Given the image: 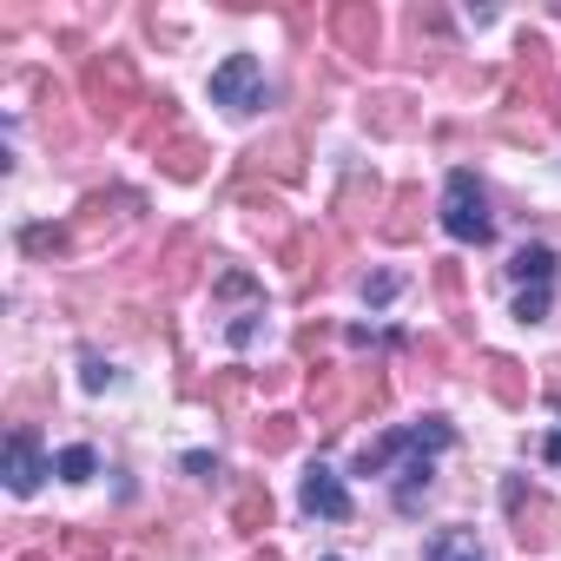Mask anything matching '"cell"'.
<instances>
[{
  "instance_id": "1",
  "label": "cell",
  "mask_w": 561,
  "mask_h": 561,
  "mask_svg": "<svg viewBox=\"0 0 561 561\" xmlns=\"http://www.w3.org/2000/svg\"><path fill=\"white\" fill-rule=\"evenodd\" d=\"M80 100H87V113H93L100 126H119V133H133V119L152 106V100H146V80H139V67H133V54H93L87 73H80Z\"/></svg>"
},
{
  "instance_id": "2",
  "label": "cell",
  "mask_w": 561,
  "mask_h": 561,
  "mask_svg": "<svg viewBox=\"0 0 561 561\" xmlns=\"http://www.w3.org/2000/svg\"><path fill=\"white\" fill-rule=\"evenodd\" d=\"M502 508H508V535H515L522 554H541V548L561 541V502H548L535 482L508 476V482H502Z\"/></svg>"
},
{
  "instance_id": "3",
  "label": "cell",
  "mask_w": 561,
  "mask_h": 561,
  "mask_svg": "<svg viewBox=\"0 0 561 561\" xmlns=\"http://www.w3.org/2000/svg\"><path fill=\"white\" fill-rule=\"evenodd\" d=\"M449 443H456V423H449V416L403 423V430H390V436H377V443H364V449H357V476H383L397 456H443Z\"/></svg>"
},
{
  "instance_id": "4",
  "label": "cell",
  "mask_w": 561,
  "mask_h": 561,
  "mask_svg": "<svg viewBox=\"0 0 561 561\" xmlns=\"http://www.w3.org/2000/svg\"><path fill=\"white\" fill-rule=\"evenodd\" d=\"M443 231L456 238V244H489L495 238V218H489V192L476 185V172H449V185H443Z\"/></svg>"
},
{
  "instance_id": "5",
  "label": "cell",
  "mask_w": 561,
  "mask_h": 561,
  "mask_svg": "<svg viewBox=\"0 0 561 561\" xmlns=\"http://www.w3.org/2000/svg\"><path fill=\"white\" fill-rule=\"evenodd\" d=\"M522 100H535L548 119L561 113V80H554V47L541 41V34H522L515 41V106Z\"/></svg>"
},
{
  "instance_id": "6",
  "label": "cell",
  "mask_w": 561,
  "mask_h": 561,
  "mask_svg": "<svg viewBox=\"0 0 561 561\" xmlns=\"http://www.w3.org/2000/svg\"><path fill=\"white\" fill-rule=\"evenodd\" d=\"M324 27H331L344 60H377V47H383V14L370 8V0H337V8L324 14Z\"/></svg>"
},
{
  "instance_id": "7",
  "label": "cell",
  "mask_w": 561,
  "mask_h": 561,
  "mask_svg": "<svg viewBox=\"0 0 561 561\" xmlns=\"http://www.w3.org/2000/svg\"><path fill=\"white\" fill-rule=\"evenodd\" d=\"M211 106H225V113H257L264 106V67L251 60V54H231L218 73H211Z\"/></svg>"
},
{
  "instance_id": "8",
  "label": "cell",
  "mask_w": 561,
  "mask_h": 561,
  "mask_svg": "<svg viewBox=\"0 0 561 561\" xmlns=\"http://www.w3.org/2000/svg\"><path fill=\"white\" fill-rule=\"evenodd\" d=\"M277 257H285V264H291V291H298V298H305L311 285H324V277H331V264H324V257H331V238H324L318 225H305V231H291L285 244H277Z\"/></svg>"
},
{
  "instance_id": "9",
  "label": "cell",
  "mask_w": 561,
  "mask_h": 561,
  "mask_svg": "<svg viewBox=\"0 0 561 561\" xmlns=\"http://www.w3.org/2000/svg\"><path fill=\"white\" fill-rule=\"evenodd\" d=\"M146 211V198L139 192H87V205H80V218H73V238H100V231H119L126 218H139Z\"/></svg>"
},
{
  "instance_id": "10",
  "label": "cell",
  "mask_w": 561,
  "mask_h": 561,
  "mask_svg": "<svg viewBox=\"0 0 561 561\" xmlns=\"http://www.w3.org/2000/svg\"><path fill=\"white\" fill-rule=\"evenodd\" d=\"M244 165H251V172H271L277 185H298V179H305V133H271L264 146L244 152Z\"/></svg>"
},
{
  "instance_id": "11",
  "label": "cell",
  "mask_w": 561,
  "mask_h": 561,
  "mask_svg": "<svg viewBox=\"0 0 561 561\" xmlns=\"http://www.w3.org/2000/svg\"><path fill=\"white\" fill-rule=\"evenodd\" d=\"M8 489L14 495H34L41 489V476H47V456H41V436H34V423H14L8 430Z\"/></svg>"
},
{
  "instance_id": "12",
  "label": "cell",
  "mask_w": 561,
  "mask_h": 561,
  "mask_svg": "<svg viewBox=\"0 0 561 561\" xmlns=\"http://www.w3.org/2000/svg\"><path fill=\"white\" fill-rule=\"evenodd\" d=\"M305 397H311V416H318L324 436H337V430L351 423V397H344V370H337V364H318Z\"/></svg>"
},
{
  "instance_id": "13",
  "label": "cell",
  "mask_w": 561,
  "mask_h": 561,
  "mask_svg": "<svg viewBox=\"0 0 561 561\" xmlns=\"http://www.w3.org/2000/svg\"><path fill=\"white\" fill-rule=\"evenodd\" d=\"M416 119H423V106L410 100V93H370L364 100V126L377 133V139H403V133H416Z\"/></svg>"
},
{
  "instance_id": "14",
  "label": "cell",
  "mask_w": 561,
  "mask_h": 561,
  "mask_svg": "<svg viewBox=\"0 0 561 561\" xmlns=\"http://www.w3.org/2000/svg\"><path fill=\"white\" fill-rule=\"evenodd\" d=\"M298 502H305V515H324V522H351V489L324 469V462H311L305 469V489H298Z\"/></svg>"
},
{
  "instance_id": "15",
  "label": "cell",
  "mask_w": 561,
  "mask_h": 561,
  "mask_svg": "<svg viewBox=\"0 0 561 561\" xmlns=\"http://www.w3.org/2000/svg\"><path fill=\"white\" fill-rule=\"evenodd\" d=\"M383 244H416L423 238V185H397L390 192V218H377Z\"/></svg>"
},
{
  "instance_id": "16",
  "label": "cell",
  "mask_w": 561,
  "mask_h": 561,
  "mask_svg": "<svg viewBox=\"0 0 561 561\" xmlns=\"http://www.w3.org/2000/svg\"><path fill=\"white\" fill-rule=\"evenodd\" d=\"M179 133H185V119H179V100H165V93H159V100H152V106L133 119V146H146L152 159H159V152H165Z\"/></svg>"
},
{
  "instance_id": "17",
  "label": "cell",
  "mask_w": 561,
  "mask_h": 561,
  "mask_svg": "<svg viewBox=\"0 0 561 561\" xmlns=\"http://www.w3.org/2000/svg\"><path fill=\"white\" fill-rule=\"evenodd\" d=\"M165 291H185L192 277H198V264H205V238L198 231H172V244H165Z\"/></svg>"
},
{
  "instance_id": "18",
  "label": "cell",
  "mask_w": 561,
  "mask_h": 561,
  "mask_svg": "<svg viewBox=\"0 0 561 561\" xmlns=\"http://www.w3.org/2000/svg\"><path fill=\"white\" fill-rule=\"evenodd\" d=\"M244 443H251L257 456H285V449H298V416H291V410H271V416L244 423Z\"/></svg>"
},
{
  "instance_id": "19",
  "label": "cell",
  "mask_w": 561,
  "mask_h": 561,
  "mask_svg": "<svg viewBox=\"0 0 561 561\" xmlns=\"http://www.w3.org/2000/svg\"><path fill=\"white\" fill-rule=\"evenodd\" d=\"M383 205V185L377 179H364V172H351L344 179V192H337V225L344 231H357V225H370V211Z\"/></svg>"
},
{
  "instance_id": "20",
  "label": "cell",
  "mask_w": 561,
  "mask_h": 561,
  "mask_svg": "<svg viewBox=\"0 0 561 561\" xmlns=\"http://www.w3.org/2000/svg\"><path fill=\"white\" fill-rule=\"evenodd\" d=\"M271 515H277V502H271L264 482H244V489L231 495V528H238V535H264Z\"/></svg>"
},
{
  "instance_id": "21",
  "label": "cell",
  "mask_w": 561,
  "mask_h": 561,
  "mask_svg": "<svg viewBox=\"0 0 561 561\" xmlns=\"http://www.w3.org/2000/svg\"><path fill=\"white\" fill-rule=\"evenodd\" d=\"M508 277H515L522 291H554V251L548 244H522L508 257Z\"/></svg>"
},
{
  "instance_id": "22",
  "label": "cell",
  "mask_w": 561,
  "mask_h": 561,
  "mask_svg": "<svg viewBox=\"0 0 561 561\" xmlns=\"http://www.w3.org/2000/svg\"><path fill=\"white\" fill-rule=\"evenodd\" d=\"M482 370H489V390H495V403H508V410H522V403H528V370H522L515 357L489 351V357H482Z\"/></svg>"
},
{
  "instance_id": "23",
  "label": "cell",
  "mask_w": 561,
  "mask_h": 561,
  "mask_svg": "<svg viewBox=\"0 0 561 561\" xmlns=\"http://www.w3.org/2000/svg\"><path fill=\"white\" fill-rule=\"evenodd\" d=\"M205 159H211V152H205L192 133H179V139L159 152V172H165V179H205Z\"/></svg>"
},
{
  "instance_id": "24",
  "label": "cell",
  "mask_w": 561,
  "mask_h": 561,
  "mask_svg": "<svg viewBox=\"0 0 561 561\" xmlns=\"http://www.w3.org/2000/svg\"><path fill=\"white\" fill-rule=\"evenodd\" d=\"M244 390H251V370H211L205 403H211L218 416H238V410H244Z\"/></svg>"
},
{
  "instance_id": "25",
  "label": "cell",
  "mask_w": 561,
  "mask_h": 561,
  "mask_svg": "<svg viewBox=\"0 0 561 561\" xmlns=\"http://www.w3.org/2000/svg\"><path fill=\"white\" fill-rule=\"evenodd\" d=\"M423 561H482V541H476V528H443L423 541Z\"/></svg>"
},
{
  "instance_id": "26",
  "label": "cell",
  "mask_w": 561,
  "mask_h": 561,
  "mask_svg": "<svg viewBox=\"0 0 561 561\" xmlns=\"http://www.w3.org/2000/svg\"><path fill=\"white\" fill-rule=\"evenodd\" d=\"M80 238H73V225H27L21 231V251L27 257H60V251H73Z\"/></svg>"
},
{
  "instance_id": "27",
  "label": "cell",
  "mask_w": 561,
  "mask_h": 561,
  "mask_svg": "<svg viewBox=\"0 0 561 561\" xmlns=\"http://www.w3.org/2000/svg\"><path fill=\"white\" fill-rule=\"evenodd\" d=\"M390 403V377L383 370H357V390H351V416H377Z\"/></svg>"
},
{
  "instance_id": "28",
  "label": "cell",
  "mask_w": 561,
  "mask_h": 561,
  "mask_svg": "<svg viewBox=\"0 0 561 561\" xmlns=\"http://www.w3.org/2000/svg\"><path fill=\"white\" fill-rule=\"evenodd\" d=\"M423 495H430V456H410V462H403V482H397V508L416 515Z\"/></svg>"
},
{
  "instance_id": "29",
  "label": "cell",
  "mask_w": 561,
  "mask_h": 561,
  "mask_svg": "<svg viewBox=\"0 0 561 561\" xmlns=\"http://www.w3.org/2000/svg\"><path fill=\"white\" fill-rule=\"evenodd\" d=\"M60 548H67L73 561H106V554H113V541H106L100 528H67V535H60Z\"/></svg>"
},
{
  "instance_id": "30",
  "label": "cell",
  "mask_w": 561,
  "mask_h": 561,
  "mask_svg": "<svg viewBox=\"0 0 561 561\" xmlns=\"http://www.w3.org/2000/svg\"><path fill=\"white\" fill-rule=\"evenodd\" d=\"M436 298L449 305V318H456V331H462V264H456V257L436 264Z\"/></svg>"
},
{
  "instance_id": "31",
  "label": "cell",
  "mask_w": 561,
  "mask_h": 561,
  "mask_svg": "<svg viewBox=\"0 0 561 561\" xmlns=\"http://www.w3.org/2000/svg\"><path fill=\"white\" fill-rule=\"evenodd\" d=\"M60 482H93V469H100V456L87 449V443H73V449H60Z\"/></svg>"
},
{
  "instance_id": "32",
  "label": "cell",
  "mask_w": 561,
  "mask_h": 561,
  "mask_svg": "<svg viewBox=\"0 0 561 561\" xmlns=\"http://www.w3.org/2000/svg\"><path fill=\"white\" fill-rule=\"evenodd\" d=\"M548 305H554V291H522V298H515V324H541Z\"/></svg>"
},
{
  "instance_id": "33",
  "label": "cell",
  "mask_w": 561,
  "mask_h": 561,
  "mask_svg": "<svg viewBox=\"0 0 561 561\" xmlns=\"http://www.w3.org/2000/svg\"><path fill=\"white\" fill-rule=\"evenodd\" d=\"M80 383H87V390H106V383H113V370H106V364L87 351V357H80Z\"/></svg>"
},
{
  "instance_id": "34",
  "label": "cell",
  "mask_w": 561,
  "mask_h": 561,
  "mask_svg": "<svg viewBox=\"0 0 561 561\" xmlns=\"http://www.w3.org/2000/svg\"><path fill=\"white\" fill-rule=\"evenodd\" d=\"M133 554H139V561H179V548H172V541H159V535H146Z\"/></svg>"
},
{
  "instance_id": "35",
  "label": "cell",
  "mask_w": 561,
  "mask_h": 561,
  "mask_svg": "<svg viewBox=\"0 0 561 561\" xmlns=\"http://www.w3.org/2000/svg\"><path fill=\"white\" fill-rule=\"evenodd\" d=\"M364 298H370V305H390V298H397V277H390V271H383V277H364Z\"/></svg>"
},
{
  "instance_id": "36",
  "label": "cell",
  "mask_w": 561,
  "mask_h": 561,
  "mask_svg": "<svg viewBox=\"0 0 561 561\" xmlns=\"http://www.w3.org/2000/svg\"><path fill=\"white\" fill-rule=\"evenodd\" d=\"M416 357H423V364H430V370H443V364H449V351H443V344H436V337H423V344H416Z\"/></svg>"
},
{
  "instance_id": "37",
  "label": "cell",
  "mask_w": 561,
  "mask_h": 561,
  "mask_svg": "<svg viewBox=\"0 0 561 561\" xmlns=\"http://www.w3.org/2000/svg\"><path fill=\"white\" fill-rule=\"evenodd\" d=\"M251 383H257V390H271V397H277V390H285V383H291V370H257V377H251Z\"/></svg>"
},
{
  "instance_id": "38",
  "label": "cell",
  "mask_w": 561,
  "mask_h": 561,
  "mask_svg": "<svg viewBox=\"0 0 561 561\" xmlns=\"http://www.w3.org/2000/svg\"><path fill=\"white\" fill-rule=\"evenodd\" d=\"M548 397H554V403H561V357H554V364H548Z\"/></svg>"
},
{
  "instance_id": "39",
  "label": "cell",
  "mask_w": 561,
  "mask_h": 561,
  "mask_svg": "<svg viewBox=\"0 0 561 561\" xmlns=\"http://www.w3.org/2000/svg\"><path fill=\"white\" fill-rule=\"evenodd\" d=\"M541 456H548V462H561V430H554V436L541 443Z\"/></svg>"
},
{
  "instance_id": "40",
  "label": "cell",
  "mask_w": 561,
  "mask_h": 561,
  "mask_svg": "<svg viewBox=\"0 0 561 561\" xmlns=\"http://www.w3.org/2000/svg\"><path fill=\"white\" fill-rule=\"evenodd\" d=\"M251 561H277V554H251Z\"/></svg>"
}]
</instances>
